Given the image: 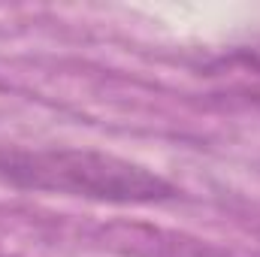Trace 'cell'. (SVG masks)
<instances>
[{"instance_id":"1","label":"cell","mask_w":260,"mask_h":257,"mask_svg":"<svg viewBox=\"0 0 260 257\" xmlns=\"http://www.w3.org/2000/svg\"><path fill=\"white\" fill-rule=\"evenodd\" d=\"M0 176L27 188L70 191L97 197V200H118V203H148L173 194V188L164 179L145 173L142 167L103 157V154H88V151H46V154L0 157Z\"/></svg>"}]
</instances>
